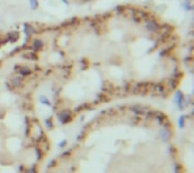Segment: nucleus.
Wrapping results in <instances>:
<instances>
[{
	"label": "nucleus",
	"instance_id": "6e6552de",
	"mask_svg": "<svg viewBox=\"0 0 194 173\" xmlns=\"http://www.w3.org/2000/svg\"><path fill=\"white\" fill-rule=\"evenodd\" d=\"M11 83H13L14 86H19V85L22 84V80H21V78H14V79L11 80Z\"/></svg>",
	"mask_w": 194,
	"mask_h": 173
},
{
	"label": "nucleus",
	"instance_id": "f03ea898",
	"mask_svg": "<svg viewBox=\"0 0 194 173\" xmlns=\"http://www.w3.org/2000/svg\"><path fill=\"white\" fill-rule=\"evenodd\" d=\"M69 117H71V113L68 112V111H61L59 114H58V118H59V120L63 123H66V122L69 120Z\"/></svg>",
	"mask_w": 194,
	"mask_h": 173
},
{
	"label": "nucleus",
	"instance_id": "20e7f679",
	"mask_svg": "<svg viewBox=\"0 0 194 173\" xmlns=\"http://www.w3.org/2000/svg\"><path fill=\"white\" fill-rule=\"evenodd\" d=\"M132 109H133V111H134L135 113H138V114H141L144 112V107H141V105H135V107H133Z\"/></svg>",
	"mask_w": 194,
	"mask_h": 173
},
{
	"label": "nucleus",
	"instance_id": "1a4fd4ad",
	"mask_svg": "<svg viewBox=\"0 0 194 173\" xmlns=\"http://www.w3.org/2000/svg\"><path fill=\"white\" fill-rule=\"evenodd\" d=\"M41 101H42V103L48 104V105H50V102H49V101H48V100H47V97L42 96V97H41Z\"/></svg>",
	"mask_w": 194,
	"mask_h": 173
},
{
	"label": "nucleus",
	"instance_id": "0eeeda50",
	"mask_svg": "<svg viewBox=\"0 0 194 173\" xmlns=\"http://www.w3.org/2000/svg\"><path fill=\"white\" fill-rule=\"evenodd\" d=\"M21 74L22 75H24V76H27V75L31 74V70L28 69V68H26V67H23V68L21 69Z\"/></svg>",
	"mask_w": 194,
	"mask_h": 173
},
{
	"label": "nucleus",
	"instance_id": "7ed1b4c3",
	"mask_svg": "<svg viewBox=\"0 0 194 173\" xmlns=\"http://www.w3.org/2000/svg\"><path fill=\"white\" fill-rule=\"evenodd\" d=\"M160 137L163 138V142H168V139H169V132H168V130H167V129L161 130V135H160Z\"/></svg>",
	"mask_w": 194,
	"mask_h": 173
},
{
	"label": "nucleus",
	"instance_id": "39448f33",
	"mask_svg": "<svg viewBox=\"0 0 194 173\" xmlns=\"http://www.w3.org/2000/svg\"><path fill=\"white\" fill-rule=\"evenodd\" d=\"M185 115H182L180 118V120H178V126H180V128H183L184 126H185Z\"/></svg>",
	"mask_w": 194,
	"mask_h": 173
},
{
	"label": "nucleus",
	"instance_id": "9b49d317",
	"mask_svg": "<svg viewBox=\"0 0 194 173\" xmlns=\"http://www.w3.org/2000/svg\"><path fill=\"white\" fill-rule=\"evenodd\" d=\"M27 173H35V171H34V169H33V170H28V172Z\"/></svg>",
	"mask_w": 194,
	"mask_h": 173
},
{
	"label": "nucleus",
	"instance_id": "f257e3e1",
	"mask_svg": "<svg viewBox=\"0 0 194 173\" xmlns=\"http://www.w3.org/2000/svg\"><path fill=\"white\" fill-rule=\"evenodd\" d=\"M144 26H145V30L149 31L150 33H159L160 31V26H159L158 22L155 21H144Z\"/></svg>",
	"mask_w": 194,
	"mask_h": 173
},
{
	"label": "nucleus",
	"instance_id": "9d476101",
	"mask_svg": "<svg viewBox=\"0 0 194 173\" xmlns=\"http://www.w3.org/2000/svg\"><path fill=\"white\" fill-rule=\"evenodd\" d=\"M66 145V140H63V142L60 143V145H59V147H64V146Z\"/></svg>",
	"mask_w": 194,
	"mask_h": 173
},
{
	"label": "nucleus",
	"instance_id": "423d86ee",
	"mask_svg": "<svg viewBox=\"0 0 194 173\" xmlns=\"http://www.w3.org/2000/svg\"><path fill=\"white\" fill-rule=\"evenodd\" d=\"M42 46V42L40 41V40H35V41L33 42V48L34 49H40Z\"/></svg>",
	"mask_w": 194,
	"mask_h": 173
}]
</instances>
